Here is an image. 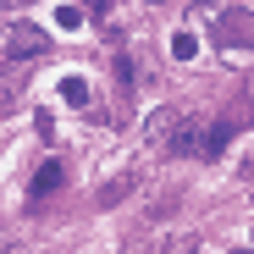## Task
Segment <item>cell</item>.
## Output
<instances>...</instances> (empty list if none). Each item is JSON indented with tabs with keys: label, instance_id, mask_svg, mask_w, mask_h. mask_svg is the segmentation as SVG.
Returning a JSON list of instances; mask_svg holds the SVG:
<instances>
[{
	"label": "cell",
	"instance_id": "cell-5",
	"mask_svg": "<svg viewBox=\"0 0 254 254\" xmlns=\"http://www.w3.org/2000/svg\"><path fill=\"white\" fill-rule=\"evenodd\" d=\"M227 138H232V127H227V122H216V127H210V133H204V144H199V155H204V160H216V155L227 149Z\"/></svg>",
	"mask_w": 254,
	"mask_h": 254
},
{
	"label": "cell",
	"instance_id": "cell-4",
	"mask_svg": "<svg viewBox=\"0 0 254 254\" xmlns=\"http://www.w3.org/2000/svg\"><path fill=\"white\" fill-rule=\"evenodd\" d=\"M177 127H183V116H177V111H155V116H149V144H160V138L172 144Z\"/></svg>",
	"mask_w": 254,
	"mask_h": 254
},
{
	"label": "cell",
	"instance_id": "cell-3",
	"mask_svg": "<svg viewBox=\"0 0 254 254\" xmlns=\"http://www.w3.org/2000/svg\"><path fill=\"white\" fill-rule=\"evenodd\" d=\"M61 183H66L61 160H45V166H39V172H33V183H28V199H50V193H56Z\"/></svg>",
	"mask_w": 254,
	"mask_h": 254
},
{
	"label": "cell",
	"instance_id": "cell-2",
	"mask_svg": "<svg viewBox=\"0 0 254 254\" xmlns=\"http://www.w3.org/2000/svg\"><path fill=\"white\" fill-rule=\"evenodd\" d=\"M6 56H11L17 66L39 61V56H50V33H45V28H33V22H17V28L6 33Z\"/></svg>",
	"mask_w": 254,
	"mask_h": 254
},
{
	"label": "cell",
	"instance_id": "cell-1",
	"mask_svg": "<svg viewBox=\"0 0 254 254\" xmlns=\"http://www.w3.org/2000/svg\"><path fill=\"white\" fill-rule=\"evenodd\" d=\"M210 45L216 50H254V6H227L210 22Z\"/></svg>",
	"mask_w": 254,
	"mask_h": 254
},
{
	"label": "cell",
	"instance_id": "cell-9",
	"mask_svg": "<svg viewBox=\"0 0 254 254\" xmlns=\"http://www.w3.org/2000/svg\"><path fill=\"white\" fill-rule=\"evenodd\" d=\"M83 22V6H56V28H77Z\"/></svg>",
	"mask_w": 254,
	"mask_h": 254
},
{
	"label": "cell",
	"instance_id": "cell-7",
	"mask_svg": "<svg viewBox=\"0 0 254 254\" xmlns=\"http://www.w3.org/2000/svg\"><path fill=\"white\" fill-rule=\"evenodd\" d=\"M172 56H177V61H193V56H199V39H193L188 28H183V33H172Z\"/></svg>",
	"mask_w": 254,
	"mask_h": 254
},
{
	"label": "cell",
	"instance_id": "cell-8",
	"mask_svg": "<svg viewBox=\"0 0 254 254\" xmlns=\"http://www.w3.org/2000/svg\"><path fill=\"white\" fill-rule=\"evenodd\" d=\"M61 100H66V105H89V83H83V77H66V83H61Z\"/></svg>",
	"mask_w": 254,
	"mask_h": 254
},
{
	"label": "cell",
	"instance_id": "cell-6",
	"mask_svg": "<svg viewBox=\"0 0 254 254\" xmlns=\"http://www.w3.org/2000/svg\"><path fill=\"white\" fill-rule=\"evenodd\" d=\"M22 100V72H0V111Z\"/></svg>",
	"mask_w": 254,
	"mask_h": 254
}]
</instances>
